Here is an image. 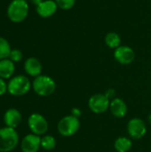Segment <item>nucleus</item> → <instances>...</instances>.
Wrapping results in <instances>:
<instances>
[{
    "label": "nucleus",
    "instance_id": "f257e3e1",
    "mask_svg": "<svg viewBox=\"0 0 151 152\" xmlns=\"http://www.w3.org/2000/svg\"><path fill=\"white\" fill-rule=\"evenodd\" d=\"M32 86L34 92L37 95L46 97L52 95L54 93L56 89V83L51 77L40 75L35 77L32 83Z\"/></svg>",
    "mask_w": 151,
    "mask_h": 152
},
{
    "label": "nucleus",
    "instance_id": "f03ea898",
    "mask_svg": "<svg viewBox=\"0 0 151 152\" xmlns=\"http://www.w3.org/2000/svg\"><path fill=\"white\" fill-rule=\"evenodd\" d=\"M28 10L29 7L26 0H13L7 8V15L12 22L20 23L27 18Z\"/></svg>",
    "mask_w": 151,
    "mask_h": 152
},
{
    "label": "nucleus",
    "instance_id": "7ed1b4c3",
    "mask_svg": "<svg viewBox=\"0 0 151 152\" xmlns=\"http://www.w3.org/2000/svg\"><path fill=\"white\" fill-rule=\"evenodd\" d=\"M19 143V134L14 128L8 126L0 128V152L14 150Z\"/></svg>",
    "mask_w": 151,
    "mask_h": 152
},
{
    "label": "nucleus",
    "instance_id": "20e7f679",
    "mask_svg": "<svg viewBox=\"0 0 151 152\" xmlns=\"http://www.w3.org/2000/svg\"><path fill=\"white\" fill-rule=\"evenodd\" d=\"M31 88L29 79L23 76L19 75L12 77L7 84V91L13 96H22L28 93Z\"/></svg>",
    "mask_w": 151,
    "mask_h": 152
},
{
    "label": "nucleus",
    "instance_id": "39448f33",
    "mask_svg": "<svg viewBox=\"0 0 151 152\" xmlns=\"http://www.w3.org/2000/svg\"><path fill=\"white\" fill-rule=\"evenodd\" d=\"M57 128L61 135L64 137H70L77 133L80 128L79 118L72 115L66 116L59 121Z\"/></svg>",
    "mask_w": 151,
    "mask_h": 152
},
{
    "label": "nucleus",
    "instance_id": "423d86ee",
    "mask_svg": "<svg viewBox=\"0 0 151 152\" xmlns=\"http://www.w3.org/2000/svg\"><path fill=\"white\" fill-rule=\"evenodd\" d=\"M28 125L32 134L43 135L48 130V122L45 118L39 113H33L28 117Z\"/></svg>",
    "mask_w": 151,
    "mask_h": 152
},
{
    "label": "nucleus",
    "instance_id": "0eeeda50",
    "mask_svg": "<svg viewBox=\"0 0 151 152\" xmlns=\"http://www.w3.org/2000/svg\"><path fill=\"white\" fill-rule=\"evenodd\" d=\"M110 101L105 94H96L90 97L88 101V106L92 112L96 114H101L109 108Z\"/></svg>",
    "mask_w": 151,
    "mask_h": 152
},
{
    "label": "nucleus",
    "instance_id": "6e6552de",
    "mask_svg": "<svg viewBox=\"0 0 151 152\" xmlns=\"http://www.w3.org/2000/svg\"><path fill=\"white\" fill-rule=\"evenodd\" d=\"M127 132L131 138L135 140L142 139L147 133V126L141 118H132L127 125Z\"/></svg>",
    "mask_w": 151,
    "mask_h": 152
},
{
    "label": "nucleus",
    "instance_id": "1a4fd4ad",
    "mask_svg": "<svg viewBox=\"0 0 151 152\" xmlns=\"http://www.w3.org/2000/svg\"><path fill=\"white\" fill-rule=\"evenodd\" d=\"M115 60L123 65L131 64L135 59V52L134 50L127 45H120L114 52Z\"/></svg>",
    "mask_w": 151,
    "mask_h": 152
},
{
    "label": "nucleus",
    "instance_id": "9d476101",
    "mask_svg": "<svg viewBox=\"0 0 151 152\" xmlns=\"http://www.w3.org/2000/svg\"><path fill=\"white\" fill-rule=\"evenodd\" d=\"M41 147V138L39 135L30 134H27L20 142L22 152H37Z\"/></svg>",
    "mask_w": 151,
    "mask_h": 152
},
{
    "label": "nucleus",
    "instance_id": "9b49d317",
    "mask_svg": "<svg viewBox=\"0 0 151 152\" xmlns=\"http://www.w3.org/2000/svg\"><path fill=\"white\" fill-rule=\"evenodd\" d=\"M58 8L54 0H44L36 5V12L42 18H49L57 12Z\"/></svg>",
    "mask_w": 151,
    "mask_h": 152
},
{
    "label": "nucleus",
    "instance_id": "f8f14e48",
    "mask_svg": "<svg viewBox=\"0 0 151 152\" xmlns=\"http://www.w3.org/2000/svg\"><path fill=\"white\" fill-rule=\"evenodd\" d=\"M109 109L115 118H122L127 114V105L124 100L120 98H114L110 101Z\"/></svg>",
    "mask_w": 151,
    "mask_h": 152
},
{
    "label": "nucleus",
    "instance_id": "ddd939ff",
    "mask_svg": "<svg viewBox=\"0 0 151 152\" xmlns=\"http://www.w3.org/2000/svg\"><path fill=\"white\" fill-rule=\"evenodd\" d=\"M21 114L16 109H9L5 111L4 115V121L6 126L11 128H16L21 123Z\"/></svg>",
    "mask_w": 151,
    "mask_h": 152
},
{
    "label": "nucleus",
    "instance_id": "4468645a",
    "mask_svg": "<svg viewBox=\"0 0 151 152\" xmlns=\"http://www.w3.org/2000/svg\"><path fill=\"white\" fill-rule=\"evenodd\" d=\"M24 69L28 76L36 77L41 75L42 64L38 59L30 57L26 60V61L24 63Z\"/></svg>",
    "mask_w": 151,
    "mask_h": 152
},
{
    "label": "nucleus",
    "instance_id": "2eb2a0df",
    "mask_svg": "<svg viewBox=\"0 0 151 152\" xmlns=\"http://www.w3.org/2000/svg\"><path fill=\"white\" fill-rule=\"evenodd\" d=\"M15 71L14 62L9 58L0 60V77L3 79H8L12 77Z\"/></svg>",
    "mask_w": 151,
    "mask_h": 152
},
{
    "label": "nucleus",
    "instance_id": "dca6fc26",
    "mask_svg": "<svg viewBox=\"0 0 151 152\" xmlns=\"http://www.w3.org/2000/svg\"><path fill=\"white\" fill-rule=\"evenodd\" d=\"M132 141L125 136L118 137L114 143V148L117 152H128L132 148Z\"/></svg>",
    "mask_w": 151,
    "mask_h": 152
},
{
    "label": "nucleus",
    "instance_id": "f3484780",
    "mask_svg": "<svg viewBox=\"0 0 151 152\" xmlns=\"http://www.w3.org/2000/svg\"><path fill=\"white\" fill-rule=\"evenodd\" d=\"M105 44L111 49H117L121 45V37L117 32H109L104 38Z\"/></svg>",
    "mask_w": 151,
    "mask_h": 152
},
{
    "label": "nucleus",
    "instance_id": "a211bd4d",
    "mask_svg": "<svg viewBox=\"0 0 151 152\" xmlns=\"http://www.w3.org/2000/svg\"><path fill=\"white\" fill-rule=\"evenodd\" d=\"M11 51L12 49L9 42L5 38L0 37V60L9 58Z\"/></svg>",
    "mask_w": 151,
    "mask_h": 152
},
{
    "label": "nucleus",
    "instance_id": "6ab92c4d",
    "mask_svg": "<svg viewBox=\"0 0 151 152\" xmlns=\"http://www.w3.org/2000/svg\"><path fill=\"white\" fill-rule=\"evenodd\" d=\"M56 146V140L52 135H44L41 138V147L45 151H52Z\"/></svg>",
    "mask_w": 151,
    "mask_h": 152
},
{
    "label": "nucleus",
    "instance_id": "aec40b11",
    "mask_svg": "<svg viewBox=\"0 0 151 152\" xmlns=\"http://www.w3.org/2000/svg\"><path fill=\"white\" fill-rule=\"evenodd\" d=\"M59 8L62 10H70L76 4V0H54Z\"/></svg>",
    "mask_w": 151,
    "mask_h": 152
},
{
    "label": "nucleus",
    "instance_id": "412c9836",
    "mask_svg": "<svg viewBox=\"0 0 151 152\" xmlns=\"http://www.w3.org/2000/svg\"><path fill=\"white\" fill-rule=\"evenodd\" d=\"M22 57H23V54L19 49H13V50L11 51L9 59L11 61H12L13 62H18V61H21Z\"/></svg>",
    "mask_w": 151,
    "mask_h": 152
},
{
    "label": "nucleus",
    "instance_id": "4be33fe9",
    "mask_svg": "<svg viewBox=\"0 0 151 152\" xmlns=\"http://www.w3.org/2000/svg\"><path fill=\"white\" fill-rule=\"evenodd\" d=\"M7 91V84L4 82V79L0 77V95H3Z\"/></svg>",
    "mask_w": 151,
    "mask_h": 152
},
{
    "label": "nucleus",
    "instance_id": "5701e85b",
    "mask_svg": "<svg viewBox=\"0 0 151 152\" xmlns=\"http://www.w3.org/2000/svg\"><path fill=\"white\" fill-rule=\"evenodd\" d=\"M71 115L76 117V118H79L81 117V115H82V111L78 108H73L71 110Z\"/></svg>",
    "mask_w": 151,
    "mask_h": 152
},
{
    "label": "nucleus",
    "instance_id": "b1692460",
    "mask_svg": "<svg viewBox=\"0 0 151 152\" xmlns=\"http://www.w3.org/2000/svg\"><path fill=\"white\" fill-rule=\"evenodd\" d=\"M115 94H116L115 90H114V89H112V88H110V89H108L104 94L106 95V97H108V98L110 100L111 98H113V96L115 95ZM113 99H114V98H113Z\"/></svg>",
    "mask_w": 151,
    "mask_h": 152
},
{
    "label": "nucleus",
    "instance_id": "393cba45",
    "mask_svg": "<svg viewBox=\"0 0 151 152\" xmlns=\"http://www.w3.org/2000/svg\"><path fill=\"white\" fill-rule=\"evenodd\" d=\"M42 1H43V0H32V3H33V4H35L36 5H38Z\"/></svg>",
    "mask_w": 151,
    "mask_h": 152
},
{
    "label": "nucleus",
    "instance_id": "a878e982",
    "mask_svg": "<svg viewBox=\"0 0 151 152\" xmlns=\"http://www.w3.org/2000/svg\"><path fill=\"white\" fill-rule=\"evenodd\" d=\"M149 122L151 124V114H150V116H149Z\"/></svg>",
    "mask_w": 151,
    "mask_h": 152
}]
</instances>
